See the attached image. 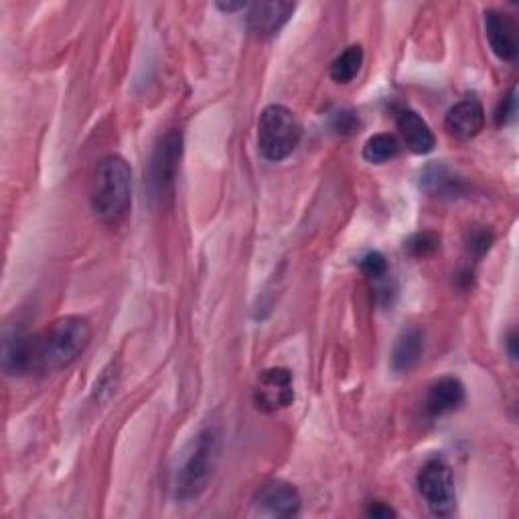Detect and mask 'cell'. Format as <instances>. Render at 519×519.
I'll use <instances>...</instances> for the list:
<instances>
[{"mask_svg":"<svg viewBox=\"0 0 519 519\" xmlns=\"http://www.w3.org/2000/svg\"><path fill=\"white\" fill-rule=\"evenodd\" d=\"M485 126V110L479 100L465 98L455 104L444 118V128L457 140L475 138Z\"/></svg>","mask_w":519,"mask_h":519,"instance_id":"30bf717a","label":"cell"},{"mask_svg":"<svg viewBox=\"0 0 519 519\" xmlns=\"http://www.w3.org/2000/svg\"><path fill=\"white\" fill-rule=\"evenodd\" d=\"M422 185L434 197H457L465 191L463 179L442 165L428 167L422 175Z\"/></svg>","mask_w":519,"mask_h":519,"instance_id":"e0dca14e","label":"cell"},{"mask_svg":"<svg viewBox=\"0 0 519 519\" xmlns=\"http://www.w3.org/2000/svg\"><path fill=\"white\" fill-rule=\"evenodd\" d=\"M94 215L106 226H116L132 205V171L124 157L106 155L96 165L90 189Z\"/></svg>","mask_w":519,"mask_h":519,"instance_id":"7a4b0ae2","label":"cell"},{"mask_svg":"<svg viewBox=\"0 0 519 519\" xmlns=\"http://www.w3.org/2000/svg\"><path fill=\"white\" fill-rule=\"evenodd\" d=\"M217 9L224 13H236V11L248 9V3H217Z\"/></svg>","mask_w":519,"mask_h":519,"instance_id":"484cf974","label":"cell"},{"mask_svg":"<svg viewBox=\"0 0 519 519\" xmlns=\"http://www.w3.org/2000/svg\"><path fill=\"white\" fill-rule=\"evenodd\" d=\"M505 347H507L509 357H511L513 361H517V333H515V329H511V331L507 333V337H505Z\"/></svg>","mask_w":519,"mask_h":519,"instance_id":"d4e9b609","label":"cell"},{"mask_svg":"<svg viewBox=\"0 0 519 519\" xmlns=\"http://www.w3.org/2000/svg\"><path fill=\"white\" fill-rule=\"evenodd\" d=\"M467 392L459 378L447 376L430 384L426 392V412L432 418H440L444 414H451L465 404Z\"/></svg>","mask_w":519,"mask_h":519,"instance_id":"8fae6325","label":"cell"},{"mask_svg":"<svg viewBox=\"0 0 519 519\" xmlns=\"http://www.w3.org/2000/svg\"><path fill=\"white\" fill-rule=\"evenodd\" d=\"M485 35L493 53L501 61H515L519 51L517 25L515 21L501 11H485Z\"/></svg>","mask_w":519,"mask_h":519,"instance_id":"9c48e42d","label":"cell"},{"mask_svg":"<svg viewBox=\"0 0 519 519\" xmlns=\"http://www.w3.org/2000/svg\"><path fill=\"white\" fill-rule=\"evenodd\" d=\"M438 248H440V236L432 232H420L406 242V250L414 258H428L436 254Z\"/></svg>","mask_w":519,"mask_h":519,"instance_id":"ffe728a7","label":"cell"},{"mask_svg":"<svg viewBox=\"0 0 519 519\" xmlns=\"http://www.w3.org/2000/svg\"><path fill=\"white\" fill-rule=\"evenodd\" d=\"M33 337L23 327H13L3 341V369L9 376L31 374Z\"/></svg>","mask_w":519,"mask_h":519,"instance_id":"4fadbf2b","label":"cell"},{"mask_svg":"<svg viewBox=\"0 0 519 519\" xmlns=\"http://www.w3.org/2000/svg\"><path fill=\"white\" fill-rule=\"evenodd\" d=\"M424 353V333L416 327L404 331L392 349V369L396 374H408L418 365Z\"/></svg>","mask_w":519,"mask_h":519,"instance_id":"2e32d148","label":"cell"},{"mask_svg":"<svg viewBox=\"0 0 519 519\" xmlns=\"http://www.w3.org/2000/svg\"><path fill=\"white\" fill-rule=\"evenodd\" d=\"M396 122H398L402 140L410 153L428 155L434 151L436 138L420 114H416L414 110H400L396 116Z\"/></svg>","mask_w":519,"mask_h":519,"instance_id":"5bb4252c","label":"cell"},{"mask_svg":"<svg viewBox=\"0 0 519 519\" xmlns=\"http://www.w3.org/2000/svg\"><path fill=\"white\" fill-rule=\"evenodd\" d=\"M183 157V134L179 130H173L161 138L157 144L153 159H151V171H148V183H151V191L157 199L165 201L173 195L177 173L181 167Z\"/></svg>","mask_w":519,"mask_h":519,"instance_id":"8992f818","label":"cell"},{"mask_svg":"<svg viewBox=\"0 0 519 519\" xmlns=\"http://www.w3.org/2000/svg\"><path fill=\"white\" fill-rule=\"evenodd\" d=\"M221 453V432L215 426L201 430L189 449L183 455V461L175 473V497L181 501L197 499L209 485Z\"/></svg>","mask_w":519,"mask_h":519,"instance_id":"3957f363","label":"cell"},{"mask_svg":"<svg viewBox=\"0 0 519 519\" xmlns=\"http://www.w3.org/2000/svg\"><path fill=\"white\" fill-rule=\"evenodd\" d=\"M361 65H363V47L351 45L331 63V80L337 84H349L357 78Z\"/></svg>","mask_w":519,"mask_h":519,"instance_id":"d6986e66","label":"cell"},{"mask_svg":"<svg viewBox=\"0 0 519 519\" xmlns=\"http://www.w3.org/2000/svg\"><path fill=\"white\" fill-rule=\"evenodd\" d=\"M515 114H517V90L511 88L509 94L499 102V106L495 110V124L499 128H503L515 118Z\"/></svg>","mask_w":519,"mask_h":519,"instance_id":"44dd1931","label":"cell"},{"mask_svg":"<svg viewBox=\"0 0 519 519\" xmlns=\"http://www.w3.org/2000/svg\"><path fill=\"white\" fill-rule=\"evenodd\" d=\"M418 491L428 505L430 513L438 517H447L457 507V493H455V479L451 467L442 459L428 461L418 473Z\"/></svg>","mask_w":519,"mask_h":519,"instance_id":"5b68a950","label":"cell"},{"mask_svg":"<svg viewBox=\"0 0 519 519\" xmlns=\"http://www.w3.org/2000/svg\"><path fill=\"white\" fill-rule=\"evenodd\" d=\"M491 244H493V232L487 230V228H475V230L471 232V236H469L467 248H469V252H471L473 256L481 258V256H485V254L489 252Z\"/></svg>","mask_w":519,"mask_h":519,"instance_id":"7402d4cb","label":"cell"},{"mask_svg":"<svg viewBox=\"0 0 519 519\" xmlns=\"http://www.w3.org/2000/svg\"><path fill=\"white\" fill-rule=\"evenodd\" d=\"M92 335V323L82 315L55 319L47 329L33 337L31 372L53 374L69 367L90 347Z\"/></svg>","mask_w":519,"mask_h":519,"instance_id":"6da1fadb","label":"cell"},{"mask_svg":"<svg viewBox=\"0 0 519 519\" xmlns=\"http://www.w3.org/2000/svg\"><path fill=\"white\" fill-rule=\"evenodd\" d=\"M254 402L262 412L288 408L294 402V382L288 369L272 367L262 372L254 390Z\"/></svg>","mask_w":519,"mask_h":519,"instance_id":"52a82bcc","label":"cell"},{"mask_svg":"<svg viewBox=\"0 0 519 519\" xmlns=\"http://www.w3.org/2000/svg\"><path fill=\"white\" fill-rule=\"evenodd\" d=\"M357 126V120L351 112H339L335 118V128L339 132H353V128Z\"/></svg>","mask_w":519,"mask_h":519,"instance_id":"cb8c5ba5","label":"cell"},{"mask_svg":"<svg viewBox=\"0 0 519 519\" xmlns=\"http://www.w3.org/2000/svg\"><path fill=\"white\" fill-rule=\"evenodd\" d=\"M294 9L292 3L248 5V29L258 37H272L288 23Z\"/></svg>","mask_w":519,"mask_h":519,"instance_id":"7c38bea8","label":"cell"},{"mask_svg":"<svg viewBox=\"0 0 519 519\" xmlns=\"http://www.w3.org/2000/svg\"><path fill=\"white\" fill-rule=\"evenodd\" d=\"M400 155V142L394 134H376L363 144V159L372 165H386Z\"/></svg>","mask_w":519,"mask_h":519,"instance_id":"ac0fdd59","label":"cell"},{"mask_svg":"<svg viewBox=\"0 0 519 519\" xmlns=\"http://www.w3.org/2000/svg\"><path fill=\"white\" fill-rule=\"evenodd\" d=\"M359 268L365 274V278L372 282L376 299L384 305H392V296L396 294V286L392 282L390 266H388V260L384 258V254H380V252L365 254L359 262Z\"/></svg>","mask_w":519,"mask_h":519,"instance_id":"9a60e30c","label":"cell"},{"mask_svg":"<svg viewBox=\"0 0 519 519\" xmlns=\"http://www.w3.org/2000/svg\"><path fill=\"white\" fill-rule=\"evenodd\" d=\"M365 513H367L369 517H374V519H390V517H396V511H394L390 505L382 503V501L369 503V507H367Z\"/></svg>","mask_w":519,"mask_h":519,"instance_id":"603a6c76","label":"cell"},{"mask_svg":"<svg viewBox=\"0 0 519 519\" xmlns=\"http://www.w3.org/2000/svg\"><path fill=\"white\" fill-rule=\"evenodd\" d=\"M303 126L292 110L280 104L268 106L258 120V148L266 161L280 163L301 144Z\"/></svg>","mask_w":519,"mask_h":519,"instance_id":"277c9868","label":"cell"},{"mask_svg":"<svg viewBox=\"0 0 519 519\" xmlns=\"http://www.w3.org/2000/svg\"><path fill=\"white\" fill-rule=\"evenodd\" d=\"M254 503L258 509L278 515V517H292L301 511L303 499L299 489L286 481H268L262 487H258L254 495Z\"/></svg>","mask_w":519,"mask_h":519,"instance_id":"ba28073f","label":"cell"}]
</instances>
